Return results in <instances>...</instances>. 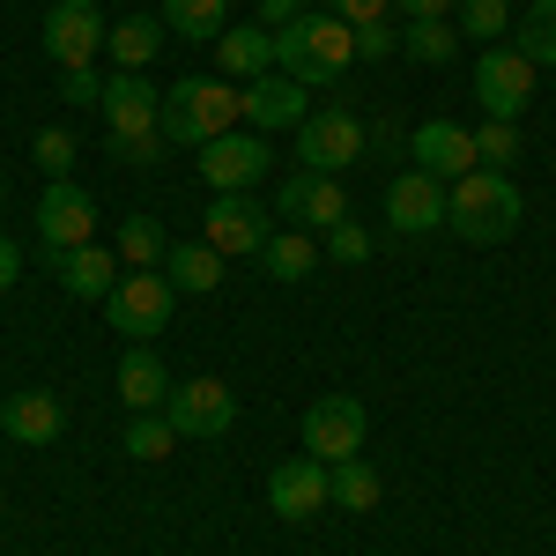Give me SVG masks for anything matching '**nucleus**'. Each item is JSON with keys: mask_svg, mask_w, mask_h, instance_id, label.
<instances>
[{"mask_svg": "<svg viewBox=\"0 0 556 556\" xmlns=\"http://www.w3.org/2000/svg\"><path fill=\"white\" fill-rule=\"evenodd\" d=\"M275 208L290 215V223L334 230V223H349V193H342V178H327V172H290L282 193H275Z\"/></svg>", "mask_w": 556, "mask_h": 556, "instance_id": "18", "label": "nucleus"}, {"mask_svg": "<svg viewBox=\"0 0 556 556\" xmlns=\"http://www.w3.org/2000/svg\"><path fill=\"white\" fill-rule=\"evenodd\" d=\"M164 416H172L178 438H223V430L238 424V401H230L223 379H186V386H172Z\"/></svg>", "mask_w": 556, "mask_h": 556, "instance_id": "15", "label": "nucleus"}, {"mask_svg": "<svg viewBox=\"0 0 556 556\" xmlns=\"http://www.w3.org/2000/svg\"><path fill=\"white\" fill-rule=\"evenodd\" d=\"M60 104H104L97 67H60Z\"/></svg>", "mask_w": 556, "mask_h": 556, "instance_id": "38", "label": "nucleus"}, {"mask_svg": "<svg viewBox=\"0 0 556 556\" xmlns=\"http://www.w3.org/2000/svg\"><path fill=\"white\" fill-rule=\"evenodd\" d=\"M364 430H371V416H364V401L356 393H319L312 408H304V453L312 460H356L364 453Z\"/></svg>", "mask_w": 556, "mask_h": 556, "instance_id": "8", "label": "nucleus"}, {"mask_svg": "<svg viewBox=\"0 0 556 556\" xmlns=\"http://www.w3.org/2000/svg\"><path fill=\"white\" fill-rule=\"evenodd\" d=\"M201 238H208L223 260H238V253L260 260V245H267L275 230H267V215H260L253 193H215L208 208H201Z\"/></svg>", "mask_w": 556, "mask_h": 556, "instance_id": "13", "label": "nucleus"}, {"mask_svg": "<svg viewBox=\"0 0 556 556\" xmlns=\"http://www.w3.org/2000/svg\"><path fill=\"white\" fill-rule=\"evenodd\" d=\"M475 104L490 119H519L534 104V60L519 45H482V60H475Z\"/></svg>", "mask_w": 556, "mask_h": 556, "instance_id": "7", "label": "nucleus"}, {"mask_svg": "<svg viewBox=\"0 0 556 556\" xmlns=\"http://www.w3.org/2000/svg\"><path fill=\"white\" fill-rule=\"evenodd\" d=\"M356 67V30H349L342 15H327V8H312L298 23H282L275 30V75H290V83H334Z\"/></svg>", "mask_w": 556, "mask_h": 556, "instance_id": "1", "label": "nucleus"}, {"mask_svg": "<svg viewBox=\"0 0 556 556\" xmlns=\"http://www.w3.org/2000/svg\"><path fill=\"white\" fill-rule=\"evenodd\" d=\"M401 52H408L416 67H445V60L460 52V38H453V23H408V30H401Z\"/></svg>", "mask_w": 556, "mask_h": 556, "instance_id": "31", "label": "nucleus"}, {"mask_svg": "<svg viewBox=\"0 0 556 556\" xmlns=\"http://www.w3.org/2000/svg\"><path fill=\"white\" fill-rule=\"evenodd\" d=\"M267 505H275V519H319L327 505H334V482H327V460H282V468L267 475Z\"/></svg>", "mask_w": 556, "mask_h": 556, "instance_id": "16", "label": "nucleus"}, {"mask_svg": "<svg viewBox=\"0 0 556 556\" xmlns=\"http://www.w3.org/2000/svg\"><path fill=\"white\" fill-rule=\"evenodd\" d=\"M97 112H104V127H112V156L134 164V172H149L156 149H164V89L149 83V75H112Z\"/></svg>", "mask_w": 556, "mask_h": 556, "instance_id": "2", "label": "nucleus"}, {"mask_svg": "<svg viewBox=\"0 0 556 556\" xmlns=\"http://www.w3.org/2000/svg\"><path fill=\"white\" fill-rule=\"evenodd\" d=\"M327 15H342L349 30H364V23H393V0H319Z\"/></svg>", "mask_w": 556, "mask_h": 556, "instance_id": "35", "label": "nucleus"}, {"mask_svg": "<svg viewBox=\"0 0 556 556\" xmlns=\"http://www.w3.org/2000/svg\"><path fill=\"white\" fill-rule=\"evenodd\" d=\"M178 430L164 408H149V416H127V460H172Z\"/></svg>", "mask_w": 556, "mask_h": 556, "instance_id": "30", "label": "nucleus"}, {"mask_svg": "<svg viewBox=\"0 0 556 556\" xmlns=\"http://www.w3.org/2000/svg\"><path fill=\"white\" fill-rule=\"evenodd\" d=\"M513 45L534 67H556V0H527V15L513 23Z\"/></svg>", "mask_w": 556, "mask_h": 556, "instance_id": "28", "label": "nucleus"}, {"mask_svg": "<svg viewBox=\"0 0 556 556\" xmlns=\"http://www.w3.org/2000/svg\"><path fill=\"white\" fill-rule=\"evenodd\" d=\"M164 275H172V290H186V298H208V290H223V253H215L208 238H193V245H172Z\"/></svg>", "mask_w": 556, "mask_h": 556, "instance_id": "25", "label": "nucleus"}, {"mask_svg": "<svg viewBox=\"0 0 556 556\" xmlns=\"http://www.w3.org/2000/svg\"><path fill=\"white\" fill-rule=\"evenodd\" d=\"M119 260H127V267H164V260H172V238H164V223L134 208L127 223H119Z\"/></svg>", "mask_w": 556, "mask_h": 556, "instance_id": "27", "label": "nucleus"}, {"mask_svg": "<svg viewBox=\"0 0 556 556\" xmlns=\"http://www.w3.org/2000/svg\"><path fill=\"white\" fill-rule=\"evenodd\" d=\"M15 275H23V253H15V238H0V298L15 290Z\"/></svg>", "mask_w": 556, "mask_h": 556, "instance_id": "41", "label": "nucleus"}, {"mask_svg": "<svg viewBox=\"0 0 556 556\" xmlns=\"http://www.w3.org/2000/svg\"><path fill=\"white\" fill-rule=\"evenodd\" d=\"M408 156H416V172H430V178H468V172H482V156H475V134L468 127H453V119H424V127L408 134Z\"/></svg>", "mask_w": 556, "mask_h": 556, "instance_id": "17", "label": "nucleus"}, {"mask_svg": "<svg viewBox=\"0 0 556 556\" xmlns=\"http://www.w3.org/2000/svg\"><path fill=\"white\" fill-rule=\"evenodd\" d=\"M60 424H67V408H60V393H45V386H23V393L0 401V430H8L15 445H52Z\"/></svg>", "mask_w": 556, "mask_h": 556, "instance_id": "20", "label": "nucleus"}, {"mask_svg": "<svg viewBox=\"0 0 556 556\" xmlns=\"http://www.w3.org/2000/svg\"><path fill=\"white\" fill-rule=\"evenodd\" d=\"M327 482H334V505H342V513H371V505H379V468H371V460H334Z\"/></svg>", "mask_w": 556, "mask_h": 556, "instance_id": "29", "label": "nucleus"}, {"mask_svg": "<svg viewBox=\"0 0 556 556\" xmlns=\"http://www.w3.org/2000/svg\"><path fill=\"white\" fill-rule=\"evenodd\" d=\"M245 127V112H238V89L215 83V75H186L178 89H164V141L178 149H208L223 134Z\"/></svg>", "mask_w": 556, "mask_h": 556, "instance_id": "4", "label": "nucleus"}, {"mask_svg": "<svg viewBox=\"0 0 556 556\" xmlns=\"http://www.w3.org/2000/svg\"><path fill=\"white\" fill-rule=\"evenodd\" d=\"M30 164H38L45 178H75V164H83V141L67 127H45L38 141H30Z\"/></svg>", "mask_w": 556, "mask_h": 556, "instance_id": "32", "label": "nucleus"}, {"mask_svg": "<svg viewBox=\"0 0 556 556\" xmlns=\"http://www.w3.org/2000/svg\"><path fill=\"white\" fill-rule=\"evenodd\" d=\"M238 112H245L253 134H298L304 119H312V97H304V83H290V75H260V83L238 89Z\"/></svg>", "mask_w": 556, "mask_h": 556, "instance_id": "14", "label": "nucleus"}, {"mask_svg": "<svg viewBox=\"0 0 556 556\" xmlns=\"http://www.w3.org/2000/svg\"><path fill=\"white\" fill-rule=\"evenodd\" d=\"M364 156H371V127H364L349 104H319V112L298 127V164L304 172L342 178V172H356Z\"/></svg>", "mask_w": 556, "mask_h": 556, "instance_id": "5", "label": "nucleus"}, {"mask_svg": "<svg viewBox=\"0 0 556 556\" xmlns=\"http://www.w3.org/2000/svg\"><path fill=\"white\" fill-rule=\"evenodd\" d=\"M298 15H312V0H260V23H267V30H282V23H298Z\"/></svg>", "mask_w": 556, "mask_h": 556, "instance_id": "39", "label": "nucleus"}, {"mask_svg": "<svg viewBox=\"0 0 556 556\" xmlns=\"http://www.w3.org/2000/svg\"><path fill=\"white\" fill-rule=\"evenodd\" d=\"M393 52H401V30H393V23H364V30H356V60L379 67V60H393Z\"/></svg>", "mask_w": 556, "mask_h": 556, "instance_id": "37", "label": "nucleus"}, {"mask_svg": "<svg viewBox=\"0 0 556 556\" xmlns=\"http://www.w3.org/2000/svg\"><path fill=\"white\" fill-rule=\"evenodd\" d=\"M0 201H8V178H0Z\"/></svg>", "mask_w": 556, "mask_h": 556, "instance_id": "42", "label": "nucleus"}, {"mask_svg": "<svg viewBox=\"0 0 556 556\" xmlns=\"http://www.w3.org/2000/svg\"><path fill=\"white\" fill-rule=\"evenodd\" d=\"M45 267L60 275V290L83 304H104L119 290V253H104V245H75V253H45Z\"/></svg>", "mask_w": 556, "mask_h": 556, "instance_id": "19", "label": "nucleus"}, {"mask_svg": "<svg viewBox=\"0 0 556 556\" xmlns=\"http://www.w3.org/2000/svg\"><path fill=\"white\" fill-rule=\"evenodd\" d=\"M460 30H468L475 45L513 38V0H460Z\"/></svg>", "mask_w": 556, "mask_h": 556, "instance_id": "33", "label": "nucleus"}, {"mask_svg": "<svg viewBox=\"0 0 556 556\" xmlns=\"http://www.w3.org/2000/svg\"><path fill=\"white\" fill-rule=\"evenodd\" d=\"M119 401H127V416H149L172 401V371L149 342H127V356H119Z\"/></svg>", "mask_w": 556, "mask_h": 556, "instance_id": "21", "label": "nucleus"}, {"mask_svg": "<svg viewBox=\"0 0 556 556\" xmlns=\"http://www.w3.org/2000/svg\"><path fill=\"white\" fill-rule=\"evenodd\" d=\"M445 8L453 0H393V15H408V23H445Z\"/></svg>", "mask_w": 556, "mask_h": 556, "instance_id": "40", "label": "nucleus"}, {"mask_svg": "<svg viewBox=\"0 0 556 556\" xmlns=\"http://www.w3.org/2000/svg\"><path fill=\"white\" fill-rule=\"evenodd\" d=\"M260 267H267L275 282H304V275L319 267V238H304V230H275V238L260 245Z\"/></svg>", "mask_w": 556, "mask_h": 556, "instance_id": "26", "label": "nucleus"}, {"mask_svg": "<svg viewBox=\"0 0 556 556\" xmlns=\"http://www.w3.org/2000/svg\"><path fill=\"white\" fill-rule=\"evenodd\" d=\"M519 215H527V201H519V186L505 172H468L445 193V230L468 238V245H505L519 230Z\"/></svg>", "mask_w": 556, "mask_h": 556, "instance_id": "3", "label": "nucleus"}, {"mask_svg": "<svg viewBox=\"0 0 556 556\" xmlns=\"http://www.w3.org/2000/svg\"><path fill=\"white\" fill-rule=\"evenodd\" d=\"M104 8L97 0H52V15H45V52L60 60V67H89L97 52H104Z\"/></svg>", "mask_w": 556, "mask_h": 556, "instance_id": "12", "label": "nucleus"}, {"mask_svg": "<svg viewBox=\"0 0 556 556\" xmlns=\"http://www.w3.org/2000/svg\"><path fill=\"white\" fill-rule=\"evenodd\" d=\"M327 253L349 260V267H356V260H371V230H364V223H334V230H327Z\"/></svg>", "mask_w": 556, "mask_h": 556, "instance_id": "36", "label": "nucleus"}, {"mask_svg": "<svg viewBox=\"0 0 556 556\" xmlns=\"http://www.w3.org/2000/svg\"><path fill=\"white\" fill-rule=\"evenodd\" d=\"M193 156H201V178H208L215 193H253V186H260V172L275 164V156H267V134H253V127L223 134V141L193 149Z\"/></svg>", "mask_w": 556, "mask_h": 556, "instance_id": "11", "label": "nucleus"}, {"mask_svg": "<svg viewBox=\"0 0 556 556\" xmlns=\"http://www.w3.org/2000/svg\"><path fill=\"white\" fill-rule=\"evenodd\" d=\"M164 38H172V30H164V15H127V23L104 38V52L119 60V75H141V67L164 52Z\"/></svg>", "mask_w": 556, "mask_h": 556, "instance_id": "24", "label": "nucleus"}, {"mask_svg": "<svg viewBox=\"0 0 556 556\" xmlns=\"http://www.w3.org/2000/svg\"><path fill=\"white\" fill-rule=\"evenodd\" d=\"M172 304H178V290H172V275H164V267H127V275H119V290L104 298V319H112V334H119V342H156V334H164V319H172Z\"/></svg>", "mask_w": 556, "mask_h": 556, "instance_id": "6", "label": "nucleus"}, {"mask_svg": "<svg viewBox=\"0 0 556 556\" xmlns=\"http://www.w3.org/2000/svg\"><path fill=\"white\" fill-rule=\"evenodd\" d=\"M445 178H430V172H408L386 186V223H393V238H430V230H445Z\"/></svg>", "mask_w": 556, "mask_h": 556, "instance_id": "10", "label": "nucleus"}, {"mask_svg": "<svg viewBox=\"0 0 556 556\" xmlns=\"http://www.w3.org/2000/svg\"><path fill=\"white\" fill-rule=\"evenodd\" d=\"M38 245L45 253H75V245H97V201H89L75 178H52L38 201Z\"/></svg>", "mask_w": 556, "mask_h": 556, "instance_id": "9", "label": "nucleus"}, {"mask_svg": "<svg viewBox=\"0 0 556 556\" xmlns=\"http://www.w3.org/2000/svg\"><path fill=\"white\" fill-rule=\"evenodd\" d=\"M215 67L238 75V83L275 75V30H267V23H238V30H223V38H215Z\"/></svg>", "mask_w": 556, "mask_h": 556, "instance_id": "22", "label": "nucleus"}, {"mask_svg": "<svg viewBox=\"0 0 556 556\" xmlns=\"http://www.w3.org/2000/svg\"><path fill=\"white\" fill-rule=\"evenodd\" d=\"M475 156H482V172H505L519 156V119H482L475 127Z\"/></svg>", "mask_w": 556, "mask_h": 556, "instance_id": "34", "label": "nucleus"}, {"mask_svg": "<svg viewBox=\"0 0 556 556\" xmlns=\"http://www.w3.org/2000/svg\"><path fill=\"white\" fill-rule=\"evenodd\" d=\"M156 15H164V30L186 38V45H215L230 30V0H164Z\"/></svg>", "mask_w": 556, "mask_h": 556, "instance_id": "23", "label": "nucleus"}]
</instances>
